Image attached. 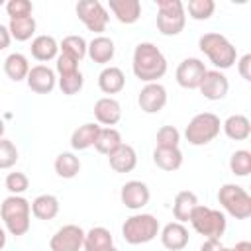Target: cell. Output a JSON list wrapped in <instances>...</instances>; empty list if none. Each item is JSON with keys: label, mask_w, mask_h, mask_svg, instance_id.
<instances>
[{"label": "cell", "mask_w": 251, "mask_h": 251, "mask_svg": "<svg viewBox=\"0 0 251 251\" xmlns=\"http://www.w3.org/2000/svg\"><path fill=\"white\" fill-rule=\"evenodd\" d=\"M131 69H133V75L145 84L159 82V78H163L167 73V59L155 43L141 41L133 49Z\"/></svg>", "instance_id": "cell-1"}, {"label": "cell", "mask_w": 251, "mask_h": 251, "mask_svg": "<svg viewBox=\"0 0 251 251\" xmlns=\"http://www.w3.org/2000/svg\"><path fill=\"white\" fill-rule=\"evenodd\" d=\"M198 47L210 59V63L216 67V71L231 69L233 63H237V51H235L233 43L218 31H208V33L200 35Z\"/></svg>", "instance_id": "cell-2"}, {"label": "cell", "mask_w": 251, "mask_h": 251, "mask_svg": "<svg viewBox=\"0 0 251 251\" xmlns=\"http://www.w3.org/2000/svg\"><path fill=\"white\" fill-rule=\"evenodd\" d=\"M0 218L4 222V227L10 235H25L29 231L31 224V204L24 196H14L10 194L8 198L2 200L0 204Z\"/></svg>", "instance_id": "cell-3"}, {"label": "cell", "mask_w": 251, "mask_h": 251, "mask_svg": "<svg viewBox=\"0 0 251 251\" xmlns=\"http://www.w3.org/2000/svg\"><path fill=\"white\" fill-rule=\"evenodd\" d=\"M161 231L159 220L153 214H133L122 226L124 241L129 245H141L153 241Z\"/></svg>", "instance_id": "cell-4"}, {"label": "cell", "mask_w": 251, "mask_h": 251, "mask_svg": "<svg viewBox=\"0 0 251 251\" xmlns=\"http://www.w3.org/2000/svg\"><path fill=\"white\" fill-rule=\"evenodd\" d=\"M220 129H222V122L214 112H200L188 122L184 129V137L190 145L200 147L214 141L220 135Z\"/></svg>", "instance_id": "cell-5"}, {"label": "cell", "mask_w": 251, "mask_h": 251, "mask_svg": "<svg viewBox=\"0 0 251 251\" xmlns=\"http://www.w3.org/2000/svg\"><path fill=\"white\" fill-rule=\"evenodd\" d=\"M186 24V10L180 0H157V29L167 35H178Z\"/></svg>", "instance_id": "cell-6"}, {"label": "cell", "mask_w": 251, "mask_h": 251, "mask_svg": "<svg viewBox=\"0 0 251 251\" xmlns=\"http://www.w3.org/2000/svg\"><path fill=\"white\" fill-rule=\"evenodd\" d=\"M218 202L235 220H247L251 216V196L249 192L233 182H226L218 190Z\"/></svg>", "instance_id": "cell-7"}, {"label": "cell", "mask_w": 251, "mask_h": 251, "mask_svg": "<svg viewBox=\"0 0 251 251\" xmlns=\"http://www.w3.org/2000/svg\"><path fill=\"white\" fill-rule=\"evenodd\" d=\"M192 224V227L204 235L206 239L208 237H214V239H220L227 227V220H226V214L220 212V210H214L210 206H202L198 204L188 220Z\"/></svg>", "instance_id": "cell-8"}, {"label": "cell", "mask_w": 251, "mask_h": 251, "mask_svg": "<svg viewBox=\"0 0 251 251\" xmlns=\"http://www.w3.org/2000/svg\"><path fill=\"white\" fill-rule=\"evenodd\" d=\"M76 16L84 24V27L88 31H94V33H102L108 25V20H110L108 10L98 0H80V2H76Z\"/></svg>", "instance_id": "cell-9"}, {"label": "cell", "mask_w": 251, "mask_h": 251, "mask_svg": "<svg viewBox=\"0 0 251 251\" xmlns=\"http://www.w3.org/2000/svg\"><path fill=\"white\" fill-rule=\"evenodd\" d=\"M84 229L76 224H67L63 227H59L51 241H49V249L51 251H80L84 245Z\"/></svg>", "instance_id": "cell-10"}, {"label": "cell", "mask_w": 251, "mask_h": 251, "mask_svg": "<svg viewBox=\"0 0 251 251\" xmlns=\"http://www.w3.org/2000/svg\"><path fill=\"white\" fill-rule=\"evenodd\" d=\"M206 71H208V69H206L204 61H200V59H196V57H186V59H182V61L178 63L175 76H176V82H178L182 88L194 90V88L200 86V82H202Z\"/></svg>", "instance_id": "cell-11"}, {"label": "cell", "mask_w": 251, "mask_h": 251, "mask_svg": "<svg viewBox=\"0 0 251 251\" xmlns=\"http://www.w3.org/2000/svg\"><path fill=\"white\" fill-rule=\"evenodd\" d=\"M137 104L145 114H159L167 104V88L161 82L145 84L137 94Z\"/></svg>", "instance_id": "cell-12"}, {"label": "cell", "mask_w": 251, "mask_h": 251, "mask_svg": "<svg viewBox=\"0 0 251 251\" xmlns=\"http://www.w3.org/2000/svg\"><path fill=\"white\" fill-rule=\"evenodd\" d=\"M198 90L202 92V96L206 100H224L227 96V90H229V80L227 76L222 73V71H206Z\"/></svg>", "instance_id": "cell-13"}, {"label": "cell", "mask_w": 251, "mask_h": 251, "mask_svg": "<svg viewBox=\"0 0 251 251\" xmlns=\"http://www.w3.org/2000/svg\"><path fill=\"white\" fill-rule=\"evenodd\" d=\"M149 198H151L149 186L141 180H127L120 190V200L129 210H141L143 206L149 204Z\"/></svg>", "instance_id": "cell-14"}, {"label": "cell", "mask_w": 251, "mask_h": 251, "mask_svg": "<svg viewBox=\"0 0 251 251\" xmlns=\"http://www.w3.org/2000/svg\"><path fill=\"white\" fill-rule=\"evenodd\" d=\"M27 88L35 94H49L55 86H57V76L55 71L47 65H35L29 69L27 73Z\"/></svg>", "instance_id": "cell-15"}, {"label": "cell", "mask_w": 251, "mask_h": 251, "mask_svg": "<svg viewBox=\"0 0 251 251\" xmlns=\"http://www.w3.org/2000/svg\"><path fill=\"white\" fill-rule=\"evenodd\" d=\"M159 235H161L163 247L169 249V251H180V249H184L188 245V237H190L188 235V229L180 222H169L159 231Z\"/></svg>", "instance_id": "cell-16"}, {"label": "cell", "mask_w": 251, "mask_h": 251, "mask_svg": "<svg viewBox=\"0 0 251 251\" xmlns=\"http://www.w3.org/2000/svg\"><path fill=\"white\" fill-rule=\"evenodd\" d=\"M94 118H96L98 124H102L106 127L116 126L122 120V106H120V102L116 98H112V96L98 98L96 104H94Z\"/></svg>", "instance_id": "cell-17"}, {"label": "cell", "mask_w": 251, "mask_h": 251, "mask_svg": "<svg viewBox=\"0 0 251 251\" xmlns=\"http://www.w3.org/2000/svg\"><path fill=\"white\" fill-rule=\"evenodd\" d=\"M84 251H118V247L114 245V237L110 233V229L96 226L92 229H88L84 233Z\"/></svg>", "instance_id": "cell-18"}, {"label": "cell", "mask_w": 251, "mask_h": 251, "mask_svg": "<svg viewBox=\"0 0 251 251\" xmlns=\"http://www.w3.org/2000/svg\"><path fill=\"white\" fill-rule=\"evenodd\" d=\"M108 8L116 16V20L126 25L135 24L141 18V2L139 0H110Z\"/></svg>", "instance_id": "cell-19"}, {"label": "cell", "mask_w": 251, "mask_h": 251, "mask_svg": "<svg viewBox=\"0 0 251 251\" xmlns=\"http://www.w3.org/2000/svg\"><path fill=\"white\" fill-rule=\"evenodd\" d=\"M108 163L116 173H131L137 165V153L131 145L122 143L112 155H108Z\"/></svg>", "instance_id": "cell-20"}, {"label": "cell", "mask_w": 251, "mask_h": 251, "mask_svg": "<svg viewBox=\"0 0 251 251\" xmlns=\"http://www.w3.org/2000/svg\"><path fill=\"white\" fill-rule=\"evenodd\" d=\"M86 55H88L94 63L106 65V63H110V61L114 59V55H116V45H114V41H112L110 37H106V35H96V37L88 43Z\"/></svg>", "instance_id": "cell-21"}, {"label": "cell", "mask_w": 251, "mask_h": 251, "mask_svg": "<svg viewBox=\"0 0 251 251\" xmlns=\"http://www.w3.org/2000/svg\"><path fill=\"white\" fill-rule=\"evenodd\" d=\"M29 49H31V57L37 59L39 63L53 61L59 55V43L53 35H35Z\"/></svg>", "instance_id": "cell-22"}, {"label": "cell", "mask_w": 251, "mask_h": 251, "mask_svg": "<svg viewBox=\"0 0 251 251\" xmlns=\"http://www.w3.org/2000/svg\"><path fill=\"white\" fill-rule=\"evenodd\" d=\"M126 86V76L120 67H104L98 75V88L104 94H118Z\"/></svg>", "instance_id": "cell-23"}, {"label": "cell", "mask_w": 251, "mask_h": 251, "mask_svg": "<svg viewBox=\"0 0 251 251\" xmlns=\"http://www.w3.org/2000/svg\"><path fill=\"white\" fill-rule=\"evenodd\" d=\"M224 133L233 141H245L251 135V122L243 114H233L222 124Z\"/></svg>", "instance_id": "cell-24"}, {"label": "cell", "mask_w": 251, "mask_h": 251, "mask_svg": "<svg viewBox=\"0 0 251 251\" xmlns=\"http://www.w3.org/2000/svg\"><path fill=\"white\" fill-rule=\"evenodd\" d=\"M198 206V196L190 190H180L176 196H175V202H173V216L176 222L184 224L190 220L194 208Z\"/></svg>", "instance_id": "cell-25"}, {"label": "cell", "mask_w": 251, "mask_h": 251, "mask_svg": "<svg viewBox=\"0 0 251 251\" xmlns=\"http://www.w3.org/2000/svg\"><path fill=\"white\" fill-rule=\"evenodd\" d=\"M153 163L167 173H173L180 169L182 165V153L178 147H155L153 151Z\"/></svg>", "instance_id": "cell-26"}, {"label": "cell", "mask_w": 251, "mask_h": 251, "mask_svg": "<svg viewBox=\"0 0 251 251\" xmlns=\"http://www.w3.org/2000/svg\"><path fill=\"white\" fill-rule=\"evenodd\" d=\"M29 61L25 55L22 53H10L6 59H4V73L10 80L14 82H20V80H25L27 78V73H29Z\"/></svg>", "instance_id": "cell-27"}, {"label": "cell", "mask_w": 251, "mask_h": 251, "mask_svg": "<svg viewBox=\"0 0 251 251\" xmlns=\"http://www.w3.org/2000/svg\"><path fill=\"white\" fill-rule=\"evenodd\" d=\"M98 131H100V126L94 124V122H88V124L78 126V127L73 131V135H71V147H73L75 151H84V149L92 147V145H94V139H96V135H98Z\"/></svg>", "instance_id": "cell-28"}, {"label": "cell", "mask_w": 251, "mask_h": 251, "mask_svg": "<svg viewBox=\"0 0 251 251\" xmlns=\"http://www.w3.org/2000/svg\"><path fill=\"white\" fill-rule=\"evenodd\" d=\"M31 214L37 220H53L59 214V198L53 194H39L35 196V200L31 202Z\"/></svg>", "instance_id": "cell-29"}, {"label": "cell", "mask_w": 251, "mask_h": 251, "mask_svg": "<svg viewBox=\"0 0 251 251\" xmlns=\"http://www.w3.org/2000/svg\"><path fill=\"white\" fill-rule=\"evenodd\" d=\"M122 143H124L122 133L116 127H100V131L94 139V149L102 155H112Z\"/></svg>", "instance_id": "cell-30"}, {"label": "cell", "mask_w": 251, "mask_h": 251, "mask_svg": "<svg viewBox=\"0 0 251 251\" xmlns=\"http://www.w3.org/2000/svg\"><path fill=\"white\" fill-rule=\"evenodd\" d=\"M37 24L33 16H25V18H12L8 24V31L12 35V39L16 41H29L35 35Z\"/></svg>", "instance_id": "cell-31"}, {"label": "cell", "mask_w": 251, "mask_h": 251, "mask_svg": "<svg viewBox=\"0 0 251 251\" xmlns=\"http://www.w3.org/2000/svg\"><path fill=\"white\" fill-rule=\"evenodd\" d=\"M53 167H55V173L61 178H75L80 171V159L71 151H63L55 157Z\"/></svg>", "instance_id": "cell-32"}, {"label": "cell", "mask_w": 251, "mask_h": 251, "mask_svg": "<svg viewBox=\"0 0 251 251\" xmlns=\"http://www.w3.org/2000/svg\"><path fill=\"white\" fill-rule=\"evenodd\" d=\"M86 49H88V43L84 41V37L80 35H67L61 43H59V51L73 57L75 61H82L86 57Z\"/></svg>", "instance_id": "cell-33"}, {"label": "cell", "mask_w": 251, "mask_h": 251, "mask_svg": "<svg viewBox=\"0 0 251 251\" xmlns=\"http://www.w3.org/2000/svg\"><path fill=\"white\" fill-rule=\"evenodd\" d=\"M229 171L235 176H247L251 173V151L237 149L229 157Z\"/></svg>", "instance_id": "cell-34"}, {"label": "cell", "mask_w": 251, "mask_h": 251, "mask_svg": "<svg viewBox=\"0 0 251 251\" xmlns=\"http://www.w3.org/2000/svg\"><path fill=\"white\" fill-rule=\"evenodd\" d=\"M184 10H188V16H190L192 20L204 22V20H210V18L214 16L216 2H214V0H190Z\"/></svg>", "instance_id": "cell-35"}, {"label": "cell", "mask_w": 251, "mask_h": 251, "mask_svg": "<svg viewBox=\"0 0 251 251\" xmlns=\"http://www.w3.org/2000/svg\"><path fill=\"white\" fill-rule=\"evenodd\" d=\"M57 84H59V88H61L63 94H67V96H75V94H78V92L82 90V86H84V78H82V73L76 71V73H73V75L59 76V78H57Z\"/></svg>", "instance_id": "cell-36"}, {"label": "cell", "mask_w": 251, "mask_h": 251, "mask_svg": "<svg viewBox=\"0 0 251 251\" xmlns=\"http://www.w3.org/2000/svg\"><path fill=\"white\" fill-rule=\"evenodd\" d=\"M4 184H6V190H8L10 194H14V196H22V194L29 188V178H27L24 173L16 171V173H8V175H6Z\"/></svg>", "instance_id": "cell-37"}, {"label": "cell", "mask_w": 251, "mask_h": 251, "mask_svg": "<svg viewBox=\"0 0 251 251\" xmlns=\"http://www.w3.org/2000/svg\"><path fill=\"white\" fill-rule=\"evenodd\" d=\"M18 159H20L18 147L10 139L2 137L0 139V169H12L18 163Z\"/></svg>", "instance_id": "cell-38"}, {"label": "cell", "mask_w": 251, "mask_h": 251, "mask_svg": "<svg viewBox=\"0 0 251 251\" xmlns=\"http://www.w3.org/2000/svg\"><path fill=\"white\" fill-rule=\"evenodd\" d=\"M157 147H178L180 143V131L175 126H163L157 131Z\"/></svg>", "instance_id": "cell-39"}, {"label": "cell", "mask_w": 251, "mask_h": 251, "mask_svg": "<svg viewBox=\"0 0 251 251\" xmlns=\"http://www.w3.org/2000/svg\"><path fill=\"white\" fill-rule=\"evenodd\" d=\"M6 12L12 18H25V16H31L33 12V4L29 0H8L6 2Z\"/></svg>", "instance_id": "cell-40"}, {"label": "cell", "mask_w": 251, "mask_h": 251, "mask_svg": "<svg viewBox=\"0 0 251 251\" xmlns=\"http://www.w3.org/2000/svg\"><path fill=\"white\" fill-rule=\"evenodd\" d=\"M55 67H57V73L59 76H65V75H73L78 71V61H75L73 57L65 55V53H59L57 59H55Z\"/></svg>", "instance_id": "cell-41"}, {"label": "cell", "mask_w": 251, "mask_h": 251, "mask_svg": "<svg viewBox=\"0 0 251 251\" xmlns=\"http://www.w3.org/2000/svg\"><path fill=\"white\" fill-rule=\"evenodd\" d=\"M249 69H251V55H249V53H245V55L237 61V71H239L241 78H243V80H247V82L251 80V71H249Z\"/></svg>", "instance_id": "cell-42"}, {"label": "cell", "mask_w": 251, "mask_h": 251, "mask_svg": "<svg viewBox=\"0 0 251 251\" xmlns=\"http://www.w3.org/2000/svg\"><path fill=\"white\" fill-rule=\"evenodd\" d=\"M220 247H222V241H220V239L208 237V239L200 245V251H220Z\"/></svg>", "instance_id": "cell-43"}, {"label": "cell", "mask_w": 251, "mask_h": 251, "mask_svg": "<svg viewBox=\"0 0 251 251\" xmlns=\"http://www.w3.org/2000/svg\"><path fill=\"white\" fill-rule=\"evenodd\" d=\"M10 41H12V35L8 31V25H2L0 24V51H4L10 45Z\"/></svg>", "instance_id": "cell-44"}, {"label": "cell", "mask_w": 251, "mask_h": 251, "mask_svg": "<svg viewBox=\"0 0 251 251\" xmlns=\"http://www.w3.org/2000/svg\"><path fill=\"white\" fill-rule=\"evenodd\" d=\"M233 251H251V243L249 241H239V243H235Z\"/></svg>", "instance_id": "cell-45"}, {"label": "cell", "mask_w": 251, "mask_h": 251, "mask_svg": "<svg viewBox=\"0 0 251 251\" xmlns=\"http://www.w3.org/2000/svg\"><path fill=\"white\" fill-rule=\"evenodd\" d=\"M6 247V229L0 227V251Z\"/></svg>", "instance_id": "cell-46"}, {"label": "cell", "mask_w": 251, "mask_h": 251, "mask_svg": "<svg viewBox=\"0 0 251 251\" xmlns=\"http://www.w3.org/2000/svg\"><path fill=\"white\" fill-rule=\"evenodd\" d=\"M4 129H6V126H4V120L0 118V139L4 137Z\"/></svg>", "instance_id": "cell-47"}, {"label": "cell", "mask_w": 251, "mask_h": 251, "mask_svg": "<svg viewBox=\"0 0 251 251\" xmlns=\"http://www.w3.org/2000/svg\"><path fill=\"white\" fill-rule=\"evenodd\" d=\"M220 251H233V249H229V247H224V245H222V247H220Z\"/></svg>", "instance_id": "cell-48"}, {"label": "cell", "mask_w": 251, "mask_h": 251, "mask_svg": "<svg viewBox=\"0 0 251 251\" xmlns=\"http://www.w3.org/2000/svg\"><path fill=\"white\" fill-rule=\"evenodd\" d=\"M2 4H4V2H2V0H0V6H2Z\"/></svg>", "instance_id": "cell-49"}]
</instances>
